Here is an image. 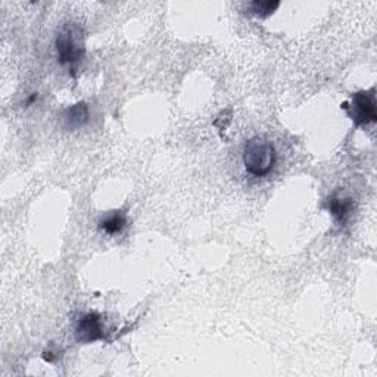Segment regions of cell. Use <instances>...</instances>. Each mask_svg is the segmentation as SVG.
<instances>
[{
	"instance_id": "1",
	"label": "cell",
	"mask_w": 377,
	"mask_h": 377,
	"mask_svg": "<svg viewBox=\"0 0 377 377\" xmlns=\"http://www.w3.org/2000/svg\"><path fill=\"white\" fill-rule=\"evenodd\" d=\"M242 158L247 173L254 177H264L273 171L277 153L270 140L263 136H255L246 141Z\"/></svg>"
},
{
	"instance_id": "3",
	"label": "cell",
	"mask_w": 377,
	"mask_h": 377,
	"mask_svg": "<svg viewBox=\"0 0 377 377\" xmlns=\"http://www.w3.org/2000/svg\"><path fill=\"white\" fill-rule=\"evenodd\" d=\"M351 120L357 127L367 125L370 123H374L377 114H376V98H374V89L370 91H357L352 94L351 105L348 102L342 103Z\"/></svg>"
},
{
	"instance_id": "5",
	"label": "cell",
	"mask_w": 377,
	"mask_h": 377,
	"mask_svg": "<svg viewBox=\"0 0 377 377\" xmlns=\"http://www.w3.org/2000/svg\"><path fill=\"white\" fill-rule=\"evenodd\" d=\"M65 123L69 128H78L89 121V106L86 103H77L65 112Z\"/></svg>"
},
{
	"instance_id": "2",
	"label": "cell",
	"mask_w": 377,
	"mask_h": 377,
	"mask_svg": "<svg viewBox=\"0 0 377 377\" xmlns=\"http://www.w3.org/2000/svg\"><path fill=\"white\" fill-rule=\"evenodd\" d=\"M58 62L62 65H76L85 58V35L78 24H64L56 34Z\"/></svg>"
},
{
	"instance_id": "4",
	"label": "cell",
	"mask_w": 377,
	"mask_h": 377,
	"mask_svg": "<svg viewBox=\"0 0 377 377\" xmlns=\"http://www.w3.org/2000/svg\"><path fill=\"white\" fill-rule=\"evenodd\" d=\"M76 339L80 344H91V342L106 339L100 315L98 313H89L80 318L76 326Z\"/></svg>"
},
{
	"instance_id": "7",
	"label": "cell",
	"mask_w": 377,
	"mask_h": 377,
	"mask_svg": "<svg viewBox=\"0 0 377 377\" xmlns=\"http://www.w3.org/2000/svg\"><path fill=\"white\" fill-rule=\"evenodd\" d=\"M125 217L124 214H121L120 211H114L112 214H109L108 217H105L100 222H99V227L108 234H116V233H121L123 229L125 227Z\"/></svg>"
},
{
	"instance_id": "6",
	"label": "cell",
	"mask_w": 377,
	"mask_h": 377,
	"mask_svg": "<svg viewBox=\"0 0 377 377\" xmlns=\"http://www.w3.org/2000/svg\"><path fill=\"white\" fill-rule=\"evenodd\" d=\"M327 209L332 212L336 221L344 222L352 211V200L349 198H330L327 202Z\"/></svg>"
},
{
	"instance_id": "8",
	"label": "cell",
	"mask_w": 377,
	"mask_h": 377,
	"mask_svg": "<svg viewBox=\"0 0 377 377\" xmlns=\"http://www.w3.org/2000/svg\"><path fill=\"white\" fill-rule=\"evenodd\" d=\"M280 6L279 2H252L249 5L251 14L258 18H267Z\"/></svg>"
}]
</instances>
